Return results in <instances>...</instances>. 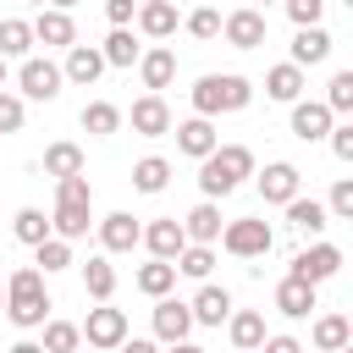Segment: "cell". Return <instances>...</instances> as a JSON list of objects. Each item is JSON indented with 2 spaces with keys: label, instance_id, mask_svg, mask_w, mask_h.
<instances>
[{
  "label": "cell",
  "instance_id": "47",
  "mask_svg": "<svg viewBox=\"0 0 353 353\" xmlns=\"http://www.w3.org/2000/svg\"><path fill=\"white\" fill-rule=\"evenodd\" d=\"M259 353H303V342H298V336H265Z\"/></svg>",
  "mask_w": 353,
  "mask_h": 353
},
{
  "label": "cell",
  "instance_id": "41",
  "mask_svg": "<svg viewBox=\"0 0 353 353\" xmlns=\"http://www.w3.org/2000/svg\"><path fill=\"white\" fill-rule=\"evenodd\" d=\"M221 22H226L221 11H210V6H199V11L188 17V33H193V39H215V33H221Z\"/></svg>",
  "mask_w": 353,
  "mask_h": 353
},
{
  "label": "cell",
  "instance_id": "29",
  "mask_svg": "<svg viewBox=\"0 0 353 353\" xmlns=\"http://www.w3.org/2000/svg\"><path fill=\"white\" fill-rule=\"evenodd\" d=\"M11 232H17V243H28V248H39L55 226H50V215L39 210V204H22L17 215H11Z\"/></svg>",
  "mask_w": 353,
  "mask_h": 353
},
{
  "label": "cell",
  "instance_id": "9",
  "mask_svg": "<svg viewBox=\"0 0 353 353\" xmlns=\"http://www.w3.org/2000/svg\"><path fill=\"white\" fill-rule=\"evenodd\" d=\"M298 188H303V176H298L292 160H270V165L259 171V199H265V204H292Z\"/></svg>",
  "mask_w": 353,
  "mask_h": 353
},
{
  "label": "cell",
  "instance_id": "53",
  "mask_svg": "<svg viewBox=\"0 0 353 353\" xmlns=\"http://www.w3.org/2000/svg\"><path fill=\"white\" fill-rule=\"evenodd\" d=\"M28 6H44V0H28Z\"/></svg>",
  "mask_w": 353,
  "mask_h": 353
},
{
  "label": "cell",
  "instance_id": "50",
  "mask_svg": "<svg viewBox=\"0 0 353 353\" xmlns=\"http://www.w3.org/2000/svg\"><path fill=\"white\" fill-rule=\"evenodd\" d=\"M171 353H204L199 342H171Z\"/></svg>",
  "mask_w": 353,
  "mask_h": 353
},
{
  "label": "cell",
  "instance_id": "1",
  "mask_svg": "<svg viewBox=\"0 0 353 353\" xmlns=\"http://www.w3.org/2000/svg\"><path fill=\"white\" fill-rule=\"evenodd\" d=\"M243 176H254V149L248 143H215L199 160V188L204 199H226L232 188H243Z\"/></svg>",
  "mask_w": 353,
  "mask_h": 353
},
{
  "label": "cell",
  "instance_id": "2",
  "mask_svg": "<svg viewBox=\"0 0 353 353\" xmlns=\"http://www.w3.org/2000/svg\"><path fill=\"white\" fill-rule=\"evenodd\" d=\"M88 204H94V188H88L83 171L77 176H55V210H50L55 237H66V243L88 237Z\"/></svg>",
  "mask_w": 353,
  "mask_h": 353
},
{
  "label": "cell",
  "instance_id": "46",
  "mask_svg": "<svg viewBox=\"0 0 353 353\" xmlns=\"http://www.w3.org/2000/svg\"><path fill=\"white\" fill-rule=\"evenodd\" d=\"M331 154L353 165V121H347V127H331Z\"/></svg>",
  "mask_w": 353,
  "mask_h": 353
},
{
  "label": "cell",
  "instance_id": "31",
  "mask_svg": "<svg viewBox=\"0 0 353 353\" xmlns=\"http://www.w3.org/2000/svg\"><path fill=\"white\" fill-rule=\"evenodd\" d=\"M83 292L99 298V303H110V292H116V265H110L105 254H94V259L83 265Z\"/></svg>",
  "mask_w": 353,
  "mask_h": 353
},
{
  "label": "cell",
  "instance_id": "39",
  "mask_svg": "<svg viewBox=\"0 0 353 353\" xmlns=\"http://www.w3.org/2000/svg\"><path fill=\"white\" fill-rule=\"evenodd\" d=\"M33 254H39L44 276H50V270H66V265H72V243H66V237H55V232H50V237H44V243H39Z\"/></svg>",
  "mask_w": 353,
  "mask_h": 353
},
{
  "label": "cell",
  "instance_id": "18",
  "mask_svg": "<svg viewBox=\"0 0 353 353\" xmlns=\"http://www.w3.org/2000/svg\"><path fill=\"white\" fill-rule=\"evenodd\" d=\"M132 132H138V138H160V132H171V105H165L160 94L132 99Z\"/></svg>",
  "mask_w": 353,
  "mask_h": 353
},
{
  "label": "cell",
  "instance_id": "54",
  "mask_svg": "<svg viewBox=\"0 0 353 353\" xmlns=\"http://www.w3.org/2000/svg\"><path fill=\"white\" fill-rule=\"evenodd\" d=\"M0 309H6V292H0Z\"/></svg>",
  "mask_w": 353,
  "mask_h": 353
},
{
  "label": "cell",
  "instance_id": "55",
  "mask_svg": "<svg viewBox=\"0 0 353 353\" xmlns=\"http://www.w3.org/2000/svg\"><path fill=\"white\" fill-rule=\"evenodd\" d=\"M342 353H353V342H347V347H342Z\"/></svg>",
  "mask_w": 353,
  "mask_h": 353
},
{
  "label": "cell",
  "instance_id": "19",
  "mask_svg": "<svg viewBox=\"0 0 353 353\" xmlns=\"http://www.w3.org/2000/svg\"><path fill=\"white\" fill-rule=\"evenodd\" d=\"M132 22H138V28H143V33H149V39H171V33H176V22H182V17H176V0H143V6H138V17H132Z\"/></svg>",
  "mask_w": 353,
  "mask_h": 353
},
{
  "label": "cell",
  "instance_id": "3",
  "mask_svg": "<svg viewBox=\"0 0 353 353\" xmlns=\"http://www.w3.org/2000/svg\"><path fill=\"white\" fill-rule=\"evenodd\" d=\"M6 314H11V325H22V331L44 325V314H50V298H44V276H39L33 265L11 270V281H6Z\"/></svg>",
  "mask_w": 353,
  "mask_h": 353
},
{
  "label": "cell",
  "instance_id": "38",
  "mask_svg": "<svg viewBox=\"0 0 353 353\" xmlns=\"http://www.w3.org/2000/svg\"><path fill=\"white\" fill-rule=\"evenodd\" d=\"M83 342V325L72 320H44V353H77Z\"/></svg>",
  "mask_w": 353,
  "mask_h": 353
},
{
  "label": "cell",
  "instance_id": "6",
  "mask_svg": "<svg viewBox=\"0 0 353 353\" xmlns=\"http://www.w3.org/2000/svg\"><path fill=\"white\" fill-rule=\"evenodd\" d=\"M336 270H342V248H336V243H309L303 254H292V270H287V276H303V281L320 287V281H331Z\"/></svg>",
  "mask_w": 353,
  "mask_h": 353
},
{
  "label": "cell",
  "instance_id": "49",
  "mask_svg": "<svg viewBox=\"0 0 353 353\" xmlns=\"http://www.w3.org/2000/svg\"><path fill=\"white\" fill-rule=\"evenodd\" d=\"M6 353H44V342H17V347H6Z\"/></svg>",
  "mask_w": 353,
  "mask_h": 353
},
{
  "label": "cell",
  "instance_id": "15",
  "mask_svg": "<svg viewBox=\"0 0 353 353\" xmlns=\"http://www.w3.org/2000/svg\"><path fill=\"white\" fill-rule=\"evenodd\" d=\"M215 143H221V132H215L210 116H188V121H176V149H182L188 160H204Z\"/></svg>",
  "mask_w": 353,
  "mask_h": 353
},
{
  "label": "cell",
  "instance_id": "11",
  "mask_svg": "<svg viewBox=\"0 0 353 353\" xmlns=\"http://www.w3.org/2000/svg\"><path fill=\"white\" fill-rule=\"evenodd\" d=\"M33 44L72 50V44H77V28H72V17H66L61 6H39V17H33Z\"/></svg>",
  "mask_w": 353,
  "mask_h": 353
},
{
  "label": "cell",
  "instance_id": "30",
  "mask_svg": "<svg viewBox=\"0 0 353 353\" xmlns=\"http://www.w3.org/2000/svg\"><path fill=\"white\" fill-rule=\"evenodd\" d=\"M176 287V259H149V265H138V292L143 298H165Z\"/></svg>",
  "mask_w": 353,
  "mask_h": 353
},
{
  "label": "cell",
  "instance_id": "43",
  "mask_svg": "<svg viewBox=\"0 0 353 353\" xmlns=\"http://www.w3.org/2000/svg\"><path fill=\"white\" fill-rule=\"evenodd\" d=\"M281 6H287V17H292L298 28H314L320 11H325V0H281Z\"/></svg>",
  "mask_w": 353,
  "mask_h": 353
},
{
  "label": "cell",
  "instance_id": "20",
  "mask_svg": "<svg viewBox=\"0 0 353 353\" xmlns=\"http://www.w3.org/2000/svg\"><path fill=\"white\" fill-rule=\"evenodd\" d=\"M276 309H281L287 320H303V314L314 309V281H303V276L276 281Z\"/></svg>",
  "mask_w": 353,
  "mask_h": 353
},
{
  "label": "cell",
  "instance_id": "4",
  "mask_svg": "<svg viewBox=\"0 0 353 353\" xmlns=\"http://www.w3.org/2000/svg\"><path fill=\"white\" fill-rule=\"evenodd\" d=\"M248 99H254V88L237 72H210L193 83V116H226V110H243Z\"/></svg>",
  "mask_w": 353,
  "mask_h": 353
},
{
  "label": "cell",
  "instance_id": "44",
  "mask_svg": "<svg viewBox=\"0 0 353 353\" xmlns=\"http://www.w3.org/2000/svg\"><path fill=\"white\" fill-rule=\"evenodd\" d=\"M331 215H342V221H353V176H342L336 188H331V204H325Z\"/></svg>",
  "mask_w": 353,
  "mask_h": 353
},
{
  "label": "cell",
  "instance_id": "32",
  "mask_svg": "<svg viewBox=\"0 0 353 353\" xmlns=\"http://www.w3.org/2000/svg\"><path fill=\"white\" fill-rule=\"evenodd\" d=\"M165 182H171V160L143 154V160L132 165V188H138V193H165Z\"/></svg>",
  "mask_w": 353,
  "mask_h": 353
},
{
  "label": "cell",
  "instance_id": "8",
  "mask_svg": "<svg viewBox=\"0 0 353 353\" xmlns=\"http://www.w3.org/2000/svg\"><path fill=\"white\" fill-rule=\"evenodd\" d=\"M221 243L237 259H259V254H270V226L265 221H232V226H221Z\"/></svg>",
  "mask_w": 353,
  "mask_h": 353
},
{
  "label": "cell",
  "instance_id": "5",
  "mask_svg": "<svg viewBox=\"0 0 353 353\" xmlns=\"http://www.w3.org/2000/svg\"><path fill=\"white\" fill-rule=\"evenodd\" d=\"M83 336H88V347H99V353H116V347L127 342V314H121V309H110V303H99V309H88V320H83Z\"/></svg>",
  "mask_w": 353,
  "mask_h": 353
},
{
  "label": "cell",
  "instance_id": "10",
  "mask_svg": "<svg viewBox=\"0 0 353 353\" xmlns=\"http://www.w3.org/2000/svg\"><path fill=\"white\" fill-rule=\"evenodd\" d=\"M292 138H303V143L331 138V105L325 99H292Z\"/></svg>",
  "mask_w": 353,
  "mask_h": 353
},
{
  "label": "cell",
  "instance_id": "22",
  "mask_svg": "<svg viewBox=\"0 0 353 353\" xmlns=\"http://www.w3.org/2000/svg\"><path fill=\"white\" fill-rule=\"evenodd\" d=\"M309 342H314V353H342V347L353 342V320H347V314H320Z\"/></svg>",
  "mask_w": 353,
  "mask_h": 353
},
{
  "label": "cell",
  "instance_id": "35",
  "mask_svg": "<svg viewBox=\"0 0 353 353\" xmlns=\"http://www.w3.org/2000/svg\"><path fill=\"white\" fill-rule=\"evenodd\" d=\"M28 50H33V22L6 17V22H0V55H22V61H28Z\"/></svg>",
  "mask_w": 353,
  "mask_h": 353
},
{
  "label": "cell",
  "instance_id": "40",
  "mask_svg": "<svg viewBox=\"0 0 353 353\" xmlns=\"http://www.w3.org/2000/svg\"><path fill=\"white\" fill-rule=\"evenodd\" d=\"M325 105H331V116L353 110V72H336V77L325 83Z\"/></svg>",
  "mask_w": 353,
  "mask_h": 353
},
{
  "label": "cell",
  "instance_id": "26",
  "mask_svg": "<svg viewBox=\"0 0 353 353\" xmlns=\"http://www.w3.org/2000/svg\"><path fill=\"white\" fill-rule=\"evenodd\" d=\"M287 221H292V226H298L303 237H320V232L331 226V210H325L320 199H303V193H298V199L287 204Z\"/></svg>",
  "mask_w": 353,
  "mask_h": 353
},
{
  "label": "cell",
  "instance_id": "17",
  "mask_svg": "<svg viewBox=\"0 0 353 353\" xmlns=\"http://www.w3.org/2000/svg\"><path fill=\"white\" fill-rule=\"evenodd\" d=\"M61 72H66V83H77V88H94V83H99V72H105V50H94V44H72Z\"/></svg>",
  "mask_w": 353,
  "mask_h": 353
},
{
  "label": "cell",
  "instance_id": "14",
  "mask_svg": "<svg viewBox=\"0 0 353 353\" xmlns=\"http://www.w3.org/2000/svg\"><path fill=\"white\" fill-rule=\"evenodd\" d=\"M193 325H199V320H193L188 303H176V298H154V336H160V342H188Z\"/></svg>",
  "mask_w": 353,
  "mask_h": 353
},
{
  "label": "cell",
  "instance_id": "42",
  "mask_svg": "<svg viewBox=\"0 0 353 353\" xmlns=\"http://www.w3.org/2000/svg\"><path fill=\"white\" fill-rule=\"evenodd\" d=\"M22 121H28V110H22V99L0 88V132H22Z\"/></svg>",
  "mask_w": 353,
  "mask_h": 353
},
{
  "label": "cell",
  "instance_id": "27",
  "mask_svg": "<svg viewBox=\"0 0 353 353\" xmlns=\"http://www.w3.org/2000/svg\"><path fill=\"white\" fill-rule=\"evenodd\" d=\"M182 232H188V243H215V237H221V210H215V199L193 204V210L182 215Z\"/></svg>",
  "mask_w": 353,
  "mask_h": 353
},
{
  "label": "cell",
  "instance_id": "21",
  "mask_svg": "<svg viewBox=\"0 0 353 353\" xmlns=\"http://www.w3.org/2000/svg\"><path fill=\"white\" fill-rule=\"evenodd\" d=\"M226 331H232V347H237V353H259V342H265V314H259V309H237V314H226Z\"/></svg>",
  "mask_w": 353,
  "mask_h": 353
},
{
  "label": "cell",
  "instance_id": "36",
  "mask_svg": "<svg viewBox=\"0 0 353 353\" xmlns=\"http://www.w3.org/2000/svg\"><path fill=\"white\" fill-rule=\"evenodd\" d=\"M99 50H105V66H132V61L143 55V50H138V39H132L127 28H110V39H105Z\"/></svg>",
  "mask_w": 353,
  "mask_h": 353
},
{
  "label": "cell",
  "instance_id": "33",
  "mask_svg": "<svg viewBox=\"0 0 353 353\" xmlns=\"http://www.w3.org/2000/svg\"><path fill=\"white\" fill-rule=\"evenodd\" d=\"M121 127V110L110 105V99H88L83 105V132H94V138H110Z\"/></svg>",
  "mask_w": 353,
  "mask_h": 353
},
{
  "label": "cell",
  "instance_id": "16",
  "mask_svg": "<svg viewBox=\"0 0 353 353\" xmlns=\"http://www.w3.org/2000/svg\"><path fill=\"white\" fill-rule=\"evenodd\" d=\"M143 248H149L154 259H176V254L188 248V232H182V221H176V215H165V221H149V226H143Z\"/></svg>",
  "mask_w": 353,
  "mask_h": 353
},
{
  "label": "cell",
  "instance_id": "23",
  "mask_svg": "<svg viewBox=\"0 0 353 353\" xmlns=\"http://www.w3.org/2000/svg\"><path fill=\"white\" fill-rule=\"evenodd\" d=\"M331 55V33L314 22V28H298V39H292V66H320Z\"/></svg>",
  "mask_w": 353,
  "mask_h": 353
},
{
  "label": "cell",
  "instance_id": "34",
  "mask_svg": "<svg viewBox=\"0 0 353 353\" xmlns=\"http://www.w3.org/2000/svg\"><path fill=\"white\" fill-rule=\"evenodd\" d=\"M44 171H50V176H77V171H83V149L66 143V138L50 143V149H44Z\"/></svg>",
  "mask_w": 353,
  "mask_h": 353
},
{
  "label": "cell",
  "instance_id": "24",
  "mask_svg": "<svg viewBox=\"0 0 353 353\" xmlns=\"http://www.w3.org/2000/svg\"><path fill=\"white\" fill-rule=\"evenodd\" d=\"M138 72H143V88L160 94V88L176 77V55H171L165 44H160V50H143V55H138Z\"/></svg>",
  "mask_w": 353,
  "mask_h": 353
},
{
  "label": "cell",
  "instance_id": "45",
  "mask_svg": "<svg viewBox=\"0 0 353 353\" xmlns=\"http://www.w3.org/2000/svg\"><path fill=\"white\" fill-rule=\"evenodd\" d=\"M105 17H110V28H127L138 17V0H105Z\"/></svg>",
  "mask_w": 353,
  "mask_h": 353
},
{
  "label": "cell",
  "instance_id": "52",
  "mask_svg": "<svg viewBox=\"0 0 353 353\" xmlns=\"http://www.w3.org/2000/svg\"><path fill=\"white\" fill-rule=\"evenodd\" d=\"M0 88H6V55H0Z\"/></svg>",
  "mask_w": 353,
  "mask_h": 353
},
{
  "label": "cell",
  "instance_id": "7",
  "mask_svg": "<svg viewBox=\"0 0 353 353\" xmlns=\"http://www.w3.org/2000/svg\"><path fill=\"white\" fill-rule=\"evenodd\" d=\"M17 83H22V94H28V99H55V94H61V83H66V72H61L55 61H44V55H28V61H22V72H17Z\"/></svg>",
  "mask_w": 353,
  "mask_h": 353
},
{
  "label": "cell",
  "instance_id": "37",
  "mask_svg": "<svg viewBox=\"0 0 353 353\" xmlns=\"http://www.w3.org/2000/svg\"><path fill=\"white\" fill-rule=\"evenodd\" d=\"M210 265H215V248H210V243H188V248L176 254V276L204 281V276H210Z\"/></svg>",
  "mask_w": 353,
  "mask_h": 353
},
{
  "label": "cell",
  "instance_id": "51",
  "mask_svg": "<svg viewBox=\"0 0 353 353\" xmlns=\"http://www.w3.org/2000/svg\"><path fill=\"white\" fill-rule=\"evenodd\" d=\"M50 6H61V11H72V6H77V0H50Z\"/></svg>",
  "mask_w": 353,
  "mask_h": 353
},
{
  "label": "cell",
  "instance_id": "48",
  "mask_svg": "<svg viewBox=\"0 0 353 353\" xmlns=\"http://www.w3.org/2000/svg\"><path fill=\"white\" fill-rule=\"evenodd\" d=\"M116 353H160V347H154V342H143V336H127Z\"/></svg>",
  "mask_w": 353,
  "mask_h": 353
},
{
  "label": "cell",
  "instance_id": "25",
  "mask_svg": "<svg viewBox=\"0 0 353 353\" xmlns=\"http://www.w3.org/2000/svg\"><path fill=\"white\" fill-rule=\"evenodd\" d=\"M265 94H270V99H281V105L303 99V66H292V61L270 66V72H265Z\"/></svg>",
  "mask_w": 353,
  "mask_h": 353
},
{
  "label": "cell",
  "instance_id": "28",
  "mask_svg": "<svg viewBox=\"0 0 353 353\" xmlns=\"http://www.w3.org/2000/svg\"><path fill=\"white\" fill-rule=\"evenodd\" d=\"M188 309H193V320H199V325H221V320L232 314V292H226V287H210V281H204V287H199V298H193Z\"/></svg>",
  "mask_w": 353,
  "mask_h": 353
},
{
  "label": "cell",
  "instance_id": "56",
  "mask_svg": "<svg viewBox=\"0 0 353 353\" xmlns=\"http://www.w3.org/2000/svg\"><path fill=\"white\" fill-rule=\"evenodd\" d=\"M347 6H353V0H347Z\"/></svg>",
  "mask_w": 353,
  "mask_h": 353
},
{
  "label": "cell",
  "instance_id": "13",
  "mask_svg": "<svg viewBox=\"0 0 353 353\" xmlns=\"http://www.w3.org/2000/svg\"><path fill=\"white\" fill-rule=\"evenodd\" d=\"M99 243H105V254H132V248L143 243V226H138L127 210H110V215L99 221Z\"/></svg>",
  "mask_w": 353,
  "mask_h": 353
},
{
  "label": "cell",
  "instance_id": "12",
  "mask_svg": "<svg viewBox=\"0 0 353 353\" xmlns=\"http://www.w3.org/2000/svg\"><path fill=\"white\" fill-rule=\"evenodd\" d=\"M221 33H226L232 50H259V44H265V11L243 6V11H232V17L221 22Z\"/></svg>",
  "mask_w": 353,
  "mask_h": 353
}]
</instances>
